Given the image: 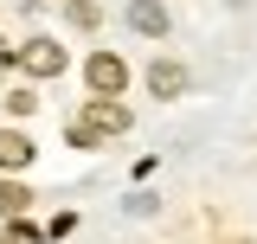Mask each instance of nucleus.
Segmentation results:
<instances>
[{
    "mask_svg": "<svg viewBox=\"0 0 257 244\" xmlns=\"http://www.w3.org/2000/svg\"><path fill=\"white\" fill-rule=\"evenodd\" d=\"M20 64H26L32 77H58V71H64V45H52V39H26V45H20Z\"/></svg>",
    "mask_w": 257,
    "mask_h": 244,
    "instance_id": "7ed1b4c3",
    "label": "nucleus"
},
{
    "mask_svg": "<svg viewBox=\"0 0 257 244\" xmlns=\"http://www.w3.org/2000/svg\"><path fill=\"white\" fill-rule=\"evenodd\" d=\"M128 26L142 32V39H167V7L161 0H135L128 7Z\"/></svg>",
    "mask_w": 257,
    "mask_h": 244,
    "instance_id": "20e7f679",
    "label": "nucleus"
},
{
    "mask_svg": "<svg viewBox=\"0 0 257 244\" xmlns=\"http://www.w3.org/2000/svg\"><path fill=\"white\" fill-rule=\"evenodd\" d=\"M26 206H32V193L20 180H0V218H26Z\"/></svg>",
    "mask_w": 257,
    "mask_h": 244,
    "instance_id": "0eeeda50",
    "label": "nucleus"
},
{
    "mask_svg": "<svg viewBox=\"0 0 257 244\" xmlns=\"http://www.w3.org/2000/svg\"><path fill=\"white\" fill-rule=\"evenodd\" d=\"M26 161H32V142L20 129H0V167H26Z\"/></svg>",
    "mask_w": 257,
    "mask_h": 244,
    "instance_id": "423d86ee",
    "label": "nucleus"
},
{
    "mask_svg": "<svg viewBox=\"0 0 257 244\" xmlns=\"http://www.w3.org/2000/svg\"><path fill=\"white\" fill-rule=\"evenodd\" d=\"M84 129H90V135H128V109L122 103H116V96H90V103H84Z\"/></svg>",
    "mask_w": 257,
    "mask_h": 244,
    "instance_id": "f03ea898",
    "label": "nucleus"
},
{
    "mask_svg": "<svg viewBox=\"0 0 257 244\" xmlns=\"http://www.w3.org/2000/svg\"><path fill=\"white\" fill-rule=\"evenodd\" d=\"M84 84H90L96 96H122V84H128V64L116 58V52H90V64H84Z\"/></svg>",
    "mask_w": 257,
    "mask_h": 244,
    "instance_id": "f257e3e1",
    "label": "nucleus"
},
{
    "mask_svg": "<svg viewBox=\"0 0 257 244\" xmlns=\"http://www.w3.org/2000/svg\"><path fill=\"white\" fill-rule=\"evenodd\" d=\"M148 90H155V96H180V90H187V64L155 58V64H148Z\"/></svg>",
    "mask_w": 257,
    "mask_h": 244,
    "instance_id": "39448f33",
    "label": "nucleus"
}]
</instances>
